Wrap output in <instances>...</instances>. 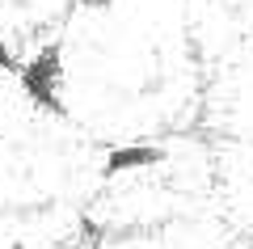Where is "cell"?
Masks as SVG:
<instances>
[{
    "instance_id": "cell-6",
    "label": "cell",
    "mask_w": 253,
    "mask_h": 249,
    "mask_svg": "<svg viewBox=\"0 0 253 249\" xmlns=\"http://www.w3.org/2000/svg\"><path fill=\"white\" fill-rule=\"evenodd\" d=\"M9 249H26V245H21V241H13V245H9Z\"/></svg>"
},
{
    "instance_id": "cell-1",
    "label": "cell",
    "mask_w": 253,
    "mask_h": 249,
    "mask_svg": "<svg viewBox=\"0 0 253 249\" xmlns=\"http://www.w3.org/2000/svg\"><path fill=\"white\" fill-rule=\"evenodd\" d=\"M17 85L34 110L55 114V118L68 114V101H63V43H42L30 59H21Z\"/></svg>"
},
{
    "instance_id": "cell-4",
    "label": "cell",
    "mask_w": 253,
    "mask_h": 249,
    "mask_svg": "<svg viewBox=\"0 0 253 249\" xmlns=\"http://www.w3.org/2000/svg\"><path fill=\"white\" fill-rule=\"evenodd\" d=\"M17 68H21V59H17V51H13L4 38H0V72H9V76H17Z\"/></svg>"
},
{
    "instance_id": "cell-2",
    "label": "cell",
    "mask_w": 253,
    "mask_h": 249,
    "mask_svg": "<svg viewBox=\"0 0 253 249\" xmlns=\"http://www.w3.org/2000/svg\"><path fill=\"white\" fill-rule=\"evenodd\" d=\"M165 160H169V152H165L161 144H118V148H110L106 160H101V178H123V173L156 169Z\"/></svg>"
},
{
    "instance_id": "cell-3",
    "label": "cell",
    "mask_w": 253,
    "mask_h": 249,
    "mask_svg": "<svg viewBox=\"0 0 253 249\" xmlns=\"http://www.w3.org/2000/svg\"><path fill=\"white\" fill-rule=\"evenodd\" d=\"M101 237H106V228H101L97 220H89V215H81V220H76V232H72V245L76 249H93V245H101Z\"/></svg>"
},
{
    "instance_id": "cell-5",
    "label": "cell",
    "mask_w": 253,
    "mask_h": 249,
    "mask_svg": "<svg viewBox=\"0 0 253 249\" xmlns=\"http://www.w3.org/2000/svg\"><path fill=\"white\" fill-rule=\"evenodd\" d=\"M72 4H81V9H110L114 0H72Z\"/></svg>"
}]
</instances>
